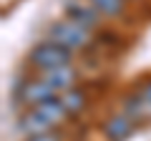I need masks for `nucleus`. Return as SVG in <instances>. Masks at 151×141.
<instances>
[{
	"mask_svg": "<svg viewBox=\"0 0 151 141\" xmlns=\"http://www.w3.org/2000/svg\"><path fill=\"white\" fill-rule=\"evenodd\" d=\"M101 134L106 141H129L136 134V119H131L126 111L121 114H111L103 119L101 124Z\"/></svg>",
	"mask_w": 151,
	"mask_h": 141,
	"instance_id": "obj_4",
	"label": "nucleus"
},
{
	"mask_svg": "<svg viewBox=\"0 0 151 141\" xmlns=\"http://www.w3.org/2000/svg\"><path fill=\"white\" fill-rule=\"evenodd\" d=\"M88 91L83 86H73V88H68V91H63L60 93V103L65 106V111H68V116L73 119V116H78V114H83L86 111V106H88Z\"/></svg>",
	"mask_w": 151,
	"mask_h": 141,
	"instance_id": "obj_7",
	"label": "nucleus"
},
{
	"mask_svg": "<svg viewBox=\"0 0 151 141\" xmlns=\"http://www.w3.org/2000/svg\"><path fill=\"white\" fill-rule=\"evenodd\" d=\"M91 3L101 10V15H106V18H119V15H124V10H126V0H91Z\"/></svg>",
	"mask_w": 151,
	"mask_h": 141,
	"instance_id": "obj_10",
	"label": "nucleus"
},
{
	"mask_svg": "<svg viewBox=\"0 0 151 141\" xmlns=\"http://www.w3.org/2000/svg\"><path fill=\"white\" fill-rule=\"evenodd\" d=\"M18 129L23 131L25 136H33V134H43V131H50L53 126L43 119V114H38L35 109H28L25 114L18 119Z\"/></svg>",
	"mask_w": 151,
	"mask_h": 141,
	"instance_id": "obj_9",
	"label": "nucleus"
},
{
	"mask_svg": "<svg viewBox=\"0 0 151 141\" xmlns=\"http://www.w3.org/2000/svg\"><path fill=\"white\" fill-rule=\"evenodd\" d=\"M70 60H73V50L63 48V45L55 43V40H43V43H38L35 48L28 53L30 68L40 70V73L53 70V68H63V65H70Z\"/></svg>",
	"mask_w": 151,
	"mask_h": 141,
	"instance_id": "obj_2",
	"label": "nucleus"
},
{
	"mask_svg": "<svg viewBox=\"0 0 151 141\" xmlns=\"http://www.w3.org/2000/svg\"><path fill=\"white\" fill-rule=\"evenodd\" d=\"M30 109H35L38 114H43V119L48 121L53 129H55L58 124H63L65 119H70L68 111H65V106L60 103V96H53V98H48V101L38 103V106H30Z\"/></svg>",
	"mask_w": 151,
	"mask_h": 141,
	"instance_id": "obj_8",
	"label": "nucleus"
},
{
	"mask_svg": "<svg viewBox=\"0 0 151 141\" xmlns=\"http://www.w3.org/2000/svg\"><path fill=\"white\" fill-rule=\"evenodd\" d=\"M43 78H45V83H48L55 93H63V91H68V88L78 86V83H76V81H78V73H76L73 65H63V68L45 70Z\"/></svg>",
	"mask_w": 151,
	"mask_h": 141,
	"instance_id": "obj_6",
	"label": "nucleus"
},
{
	"mask_svg": "<svg viewBox=\"0 0 151 141\" xmlns=\"http://www.w3.org/2000/svg\"><path fill=\"white\" fill-rule=\"evenodd\" d=\"M53 96H58V93L45 83V78H23L15 86V98L20 103H25L28 109L48 101V98H53Z\"/></svg>",
	"mask_w": 151,
	"mask_h": 141,
	"instance_id": "obj_3",
	"label": "nucleus"
},
{
	"mask_svg": "<svg viewBox=\"0 0 151 141\" xmlns=\"http://www.w3.org/2000/svg\"><path fill=\"white\" fill-rule=\"evenodd\" d=\"M48 40H55V43H60L63 48H68V50H73V53H76V50L88 48V45L93 43V35H91L88 28H83L81 23L70 20V18L65 15V18H60V20L50 23Z\"/></svg>",
	"mask_w": 151,
	"mask_h": 141,
	"instance_id": "obj_1",
	"label": "nucleus"
},
{
	"mask_svg": "<svg viewBox=\"0 0 151 141\" xmlns=\"http://www.w3.org/2000/svg\"><path fill=\"white\" fill-rule=\"evenodd\" d=\"M65 15H68L70 20L81 23L88 30H96L98 23H101V10L93 5L91 0H68V3H65Z\"/></svg>",
	"mask_w": 151,
	"mask_h": 141,
	"instance_id": "obj_5",
	"label": "nucleus"
},
{
	"mask_svg": "<svg viewBox=\"0 0 151 141\" xmlns=\"http://www.w3.org/2000/svg\"><path fill=\"white\" fill-rule=\"evenodd\" d=\"M25 141H60V136L55 134L53 129H50V131H43V134H33V136H25Z\"/></svg>",
	"mask_w": 151,
	"mask_h": 141,
	"instance_id": "obj_12",
	"label": "nucleus"
},
{
	"mask_svg": "<svg viewBox=\"0 0 151 141\" xmlns=\"http://www.w3.org/2000/svg\"><path fill=\"white\" fill-rule=\"evenodd\" d=\"M134 93L141 98V103H144V119L151 121V76H146L144 81H139L134 86Z\"/></svg>",
	"mask_w": 151,
	"mask_h": 141,
	"instance_id": "obj_11",
	"label": "nucleus"
},
{
	"mask_svg": "<svg viewBox=\"0 0 151 141\" xmlns=\"http://www.w3.org/2000/svg\"><path fill=\"white\" fill-rule=\"evenodd\" d=\"M126 3H129V0H126Z\"/></svg>",
	"mask_w": 151,
	"mask_h": 141,
	"instance_id": "obj_13",
	"label": "nucleus"
}]
</instances>
